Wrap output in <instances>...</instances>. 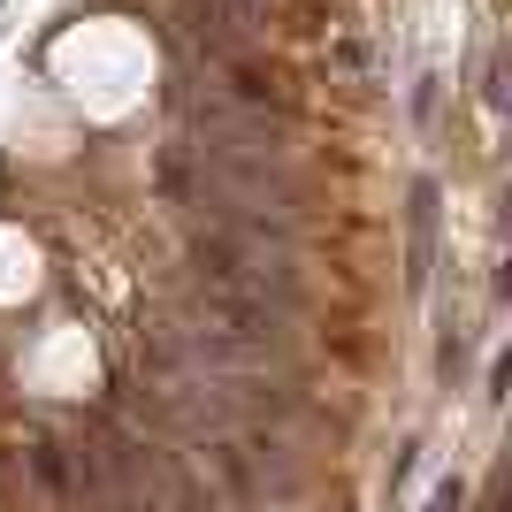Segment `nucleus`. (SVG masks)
<instances>
[{
    "instance_id": "obj_1",
    "label": "nucleus",
    "mask_w": 512,
    "mask_h": 512,
    "mask_svg": "<svg viewBox=\"0 0 512 512\" xmlns=\"http://www.w3.org/2000/svg\"><path fill=\"white\" fill-rule=\"evenodd\" d=\"M421 512H459V482H436V497H428Z\"/></svg>"
}]
</instances>
